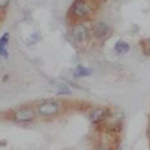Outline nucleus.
<instances>
[{
  "label": "nucleus",
  "mask_w": 150,
  "mask_h": 150,
  "mask_svg": "<svg viewBox=\"0 0 150 150\" xmlns=\"http://www.w3.org/2000/svg\"><path fill=\"white\" fill-rule=\"evenodd\" d=\"M38 114L42 117H52L60 111V106L56 102H43L38 106Z\"/></svg>",
  "instance_id": "1"
},
{
  "label": "nucleus",
  "mask_w": 150,
  "mask_h": 150,
  "mask_svg": "<svg viewBox=\"0 0 150 150\" xmlns=\"http://www.w3.org/2000/svg\"><path fill=\"white\" fill-rule=\"evenodd\" d=\"M91 5L88 3L86 1H82V0H79V1H76L75 4L73 5V9H71V12H73V14L75 17H79V18H83V17H88L91 14Z\"/></svg>",
  "instance_id": "2"
},
{
  "label": "nucleus",
  "mask_w": 150,
  "mask_h": 150,
  "mask_svg": "<svg viewBox=\"0 0 150 150\" xmlns=\"http://www.w3.org/2000/svg\"><path fill=\"white\" fill-rule=\"evenodd\" d=\"M35 118V111L33 109H20L13 114V119L17 123H27Z\"/></svg>",
  "instance_id": "3"
},
{
  "label": "nucleus",
  "mask_w": 150,
  "mask_h": 150,
  "mask_svg": "<svg viewBox=\"0 0 150 150\" xmlns=\"http://www.w3.org/2000/svg\"><path fill=\"white\" fill-rule=\"evenodd\" d=\"M73 35H74V39L79 43H83L88 39V30L84 25H76L73 30Z\"/></svg>",
  "instance_id": "4"
},
{
  "label": "nucleus",
  "mask_w": 150,
  "mask_h": 150,
  "mask_svg": "<svg viewBox=\"0 0 150 150\" xmlns=\"http://www.w3.org/2000/svg\"><path fill=\"white\" fill-rule=\"evenodd\" d=\"M49 89L53 93H57V95H71L73 91L70 89V87H67L64 83H57V82H51L49 83Z\"/></svg>",
  "instance_id": "5"
},
{
  "label": "nucleus",
  "mask_w": 150,
  "mask_h": 150,
  "mask_svg": "<svg viewBox=\"0 0 150 150\" xmlns=\"http://www.w3.org/2000/svg\"><path fill=\"white\" fill-rule=\"evenodd\" d=\"M106 115H108V110H106V109L97 108V109H93V110L91 111L89 119H91V122H93V123H98V122L105 119Z\"/></svg>",
  "instance_id": "6"
},
{
  "label": "nucleus",
  "mask_w": 150,
  "mask_h": 150,
  "mask_svg": "<svg viewBox=\"0 0 150 150\" xmlns=\"http://www.w3.org/2000/svg\"><path fill=\"white\" fill-rule=\"evenodd\" d=\"M93 33H95L96 38H104L109 33V26L104 22H98L93 27Z\"/></svg>",
  "instance_id": "7"
},
{
  "label": "nucleus",
  "mask_w": 150,
  "mask_h": 150,
  "mask_svg": "<svg viewBox=\"0 0 150 150\" xmlns=\"http://www.w3.org/2000/svg\"><path fill=\"white\" fill-rule=\"evenodd\" d=\"M9 40V34L5 33L4 35L0 38V56L7 58L8 57V52H7V44Z\"/></svg>",
  "instance_id": "8"
},
{
  "label": "nucleus",
  "mask_w": 150,
  "mask_h": 150,
  "mask_svg": "<svg viewBox=\"0 0 150 150\" xmlns=\"http://www.w3.org/2000/svg\"><path fill=\"white\" fill-rule=\"evenodd\" d=\"M92 74V70H91L89 67H86V66H82V65H79V66L75 67L74 70V75L76 78H84V76H89V75Z\"/></svg>",
  "instance_id": "9"
},
{
  "label": "nucleus",
  "mask_w": 150,
  "mask_h": 150,
  "mask_svg": "<svg viewBox=\"0 0 150 150\" xmlns=\"http://www.w3.org/2000/svg\"><path fill=\"white\" fill-rule=\"evenodd\" d=\"M115 52L119 53V54H126V53L129 52V44L123 40H119V42L115 43Z\"/></svg>",
  "instance_id": "10"
},
{
  "label": "nucleus",
  "mask_w": 150,
  "mask_h": 150,
  "mask_svg": "<svg viewBox=\"0 0 150 150\" xmlns=\"http://www.w3.org/2000/svg\"><path fill=\"white\" fill-rule=\"evenodd\" d=\"M9 4V0H0V9L7 8Z\"/></svg>",
  "instance_id": "11"
}]
</instances>
